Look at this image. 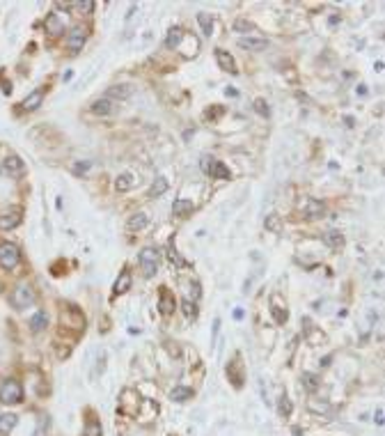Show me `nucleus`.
Instances as JSON below:
<instances>
[{
  "instance_id": "f8f14e48",
  "label": "nucleus",
  "mask_w": 385,
  "mask_h": 436,
  "mask_svg": "<svg viewBox=\"0 0 385 436\" xmlns=\"http://www.w3.org/2000/svg\"><path fill=\"white\" fill-rule=\"evenodd\" d=\"M140 409V397H138L133 390H124L122 392V402H120V411L129 415H136Z\"/></svg>"
},
{
  "instance_id": "473e14b6",
  "label": "nucleus",
  "mask_w": 385,
  "mask_h": 436,
  "mask_svg": "<svg viewBox=\"0 0 385 436\" xmlns=\"http://www.w3.org/2000/svg\"><path fill=\"white\" fill-rule=\"evenodd\" d=\"M193 397V390H190V388H174L172 390V399L174 402H186V399H190Z\"/></svg>"
},
{
  "instance_id": "72a5a7b5",
  "label": "nucleus",
  "mask_w": 385,
  "mask_h": 436,
  "mask_svg": "<svg viewBox=\"0 0 385 436\" xmlns=\"http://www.w3.org/2000/svg\"><path fill=\"white\" fill-rule=\"evenodd\" d=\"M181 310H184V315L188 317V319H195V317H197V308H195V303H190L188 299L181 301Z\"/></svg>"
},
{
  "instance_id": "7c9ffc66",
  "label": "nucleus",
  "mask_w": 385,
  "mask_h": 436,
  "mask_svg": "<svg viewBox=\"0 0 385 436\" xmlns=\"http://www.w3.org/2000/svg\"><path fill=\"white\" fill-rule=\"evenodd\" d=\"M266 230H271V232H275V235L282 230V221H280V216H277V213L266 216Z\"/></svg>"
},
{
  "instance_id": "5701e85b",
  "label": "nucleus",
  "mask_w": 385,
  "mask_h": 436,
  "mask_svg": "<svg viewBox=\"0 0 385 436\" xmlns=\"http://www.w3.org/2000/svg\"><path fill=\"white\" fill-rule=\"evenodd\" d=\"M131 94H133V87L131 85H113L108 90V97H113V99H126Z\"/></svg>"
},
{
  "instance_id": "37998d69",
  "label": "nucleus",
  "mask_w": 385,
  "mask_h": 436,
  "mask_svg": "<svg viewBox=\"0 0 385 436\" xmlns=\"http://www.w3.org/2000/svg\"><path fill=\"white\" fill-rule=\"evenodd\" d=\"M293 436H300V429H298V427H296V429H293Z\"/></svg>"
},
{
  "instance_id": "0eeeda50",
  "label": "nucleus",
  "mask_w": 385,
  "mask_h": 436,
  "mask_svg": "<svg viewBox=\"0 0 385 436\" xmlns=\"http://www.w3.org/2000/svg\"><path fill=\"white\" fill-rule=\"evenodd\" d=\"M202 170L206 174H211V179H229V168L223 163V161H216V158H209L204 156L202 158Z\"/></svg>"
},
{
  "instance_id": "e433bc0d",
  "label": "nucleus",
  "mask_w": 385,
  "mask_h": 436,
  "mask_svg": "<svg viewBox=\"0 0 385 436\" xmlns=\"http://www.w3.org/2000/svg\"><path fill=\"white\" fill-rule=\"evenodd\" d=\"M271 312H273V317H275V322L277 324H284L287 322V310H282V308H277V305H271Z\"/></svg>"
},
{
  "instance_id": "1a4fd4ad",
  "label": "nucleus",
  "mask_w": 385,
  "mask_h": 436,
  "mask_svg": "<svg viewBox=\"0 0 385 436\" xmlns=\"http://www.w3.org/2000/svg\"><path fill=\"white\" fill-rule=\"evenodd\" d=\"M3 170H5L10 177L19 179V177L26 174V163H23L17 154H10V156H5V161H3Z\"/></svg>"
},
{
  "instance_id": "58836bf2",
  "label": "nucleus",
  "mask_w": 385,
  "mask_h": 436,
  "mask_svg": "<svg viewBox=\"0 0 385 436\" xmlns=\"http://www.w3.org/2000/svg\"><path fill=\"white\" fill-rule=\"evenodd\" d=\"M255 110L261 115V117H268V115H271V108H268V104H266L264 99H257L255 101Z\"/></svg>"
},
{
  "instance_id": "393cba45",
  "label": "nucleus",
  "mask_w": 385,
  "mask_h": 436,
  "mask_svg": "<svg viewBox=\"0 0 385 436\" xmlns=\"http://www.w3.org/2000/svg\"><path fill=\"white\" fill-rule=\"evenodd\" d=\"M14 427H17V415H12V413L0 415V434H10Z\"/></svg>"
},
{
  "instance_id": "b1692460",
  "label": "nucleus",
  "mask_w": 385,
  "mask_h": 436,
  "mask_svg": "<svg viewBox=\"0 0 385 436\" xmlns=\"http://www.w3.org/2000/svg\"><path fill=\"white\" fill-rule=\"evenodd\" d=\"M49 324V317H46V312H35V317L30 319V328H33V333H39V331H44V326Z\"/></svg>"
},
{
  "instance_id": "a19ab883",
  "label": "nucleus",
  "mask_w": 385,
  "mask_h": 436,
  "mask_svg": "<svg viewBox=\"0 0 385 436\" xmlns=\"http://www.w3.org/2000/svg\"><path fill=\"white\" fill-rule=\"evenodd\" d=\"M234 30H252V23H248V21H236V23H234Z\"/></svg>"
},
{
  "instance_id": "ddd939ff",
  "label": "nucleus",
  "mask_w": 385,
  "mask_h": 436,
  "mask_svg": "<svg viewBox=\"0 0 385 436\" xmlns=\"http://www.w3.org/2000/svg\"><path fill=\"white\" fill-rule=\"evenodd\" d=\"M42 101H44V87H37V90H33V92L21 101V108L30 113V110H37L39 106H42Z\"/></svg>"
},
{
  "instance_id": "7ed1b4c3",
  "label": "nucleus",
  "mask_w": 385,
  "mask_h": 436,
  "mask_svg": "<svg viewBox=\"0 0 385 436\" xmlns=\"http://www.w3.org/2000/svg\"><path fill=\"white\" fill-rule=\"evenodd\" d=\"M0 402L3 404H19L23 402V386L17 379H7L0 386Z\"/></svg>"
},
{
  "instance_id": "9b49d317",
  "label": "nucleus",
  "mask_w": 385,
  "mask_h": 436,
  "mask_svg": "<svg viewBox=\"0 0 385 436\" xmlns=\"http://www.w3.org/2000/svg\"><path fill=\"white\" fill-rule=\"evenodd\" d=\"M44 28H46V33H49L51 37H60V35H65V19H62V14L51 12L49 17H46V21H44Z\"/></svg>"
},
{
  "instance_id": "f704fd0d",
  "label": "nucleus",
  "mask_w": 385,
  "mask_h": 436,
  "mask_svg": "<svg viewBox=\"0 0 385 436\" xmlns=\"http://www.w3.org/2000/svg\"><path fill=\"white\" fill-rule=\"evenodd\" d=\"M303 383L307 390H316L319 388V379H316V374H309V372H305L303 374Z\"/></svg>"
},
{
  "instance_id": "c85d7f7f",
  "label": "nucleus",
  "mask_w": 385,
  "mask_h": 436,
  "mask_svg": "<svg viewBox=\"0 0 385 436\" xmlns=\"http://www.w3.org/2000/svg\"><path fill=\"white\" fill-rule=\"evenodd\" d=\"M323 241L330 248H342L344 246V237L339 235V232H328V235H323Z\"/></svg>"
},
{
  "instance_id": "4c0bfd02",
  "label": "nucleus",
  "mask_w": 385,
  "mask_h": 436,
  "mask_svg": "<svg viewBox=\"0 0 385 436\" xmlns=\"http://www.w3.org/2000/svg\"><path fill=\"white\" fill-rule=\"evenodd\" d=\"M277 411H280V415H289V413H291V402L287 399V395H282V397H280Z\"/></svg>"
},
{
  "instance_id": "f03ea898",
  "label": "nucleus",
  "mask_w": 385,
  "mask_h": 436,
  "mask_svg": "<svg viewBox=\"0 0 385 436\" xmlns=\"http://www.w3.org/2000/svg\"><path fill=\"white\" fill-rule=\"evenodd\" d=\"M19 264H21V251H19V246L10 244V241H3L0 244V267L12 271Z\"/></svg>"
},
{
  "instance_id": "412c9836",
  "label": "nucleus",
  "mask_w": 385,
  "mask_h": 436,
  "mask_svg": "<svg viewBox=\"0 0 385 436\" xmlns=\"http://www.w3.org/2000/svg\"><path fill=\"white\" fill-rule=\"evenodd\" d=\"M131 283H133V278H131V271H122V276L117 278V283H115V294H124V292H129L131 289Z\"/></svg>"
},
{
  "instance_id": "a211bd4d",
  "label": "nucleus",
  "mask_w": 385,
  "mask_h": 436,
  "mask_svg": "<svg viewBox=\"0 0 385 436\" xmlns=\"http://www.w3.org/2000/svg\"><path fill=\"white\" fill-rule=\"evenodd\" d=\"M58 7H62V10H74V12H85V14H90V12H94V3L92 0H85V3H58Z\"/></svg>"
},
{
  "instance_id": "79ce46f5",
  "label": "nucleus",
  "mask_w": 385,
  "mask_h": 436,
  "mask_svg": "<svg viewBox=\"0 0 385 436\" xmlns=\"http://www.w3.org/2000/svg\"><path fill=\"white\" fill-rule=\"evenodd\" d=\"M376 422H378V425H383V409L376 411Z\"/></svg>"
},
{
  "instance_id": "c756f323",
  "label": "nucleus",
  "mask_w": 385,
  "mask_h": 436,
  "mask_svg": "<svg viewBox=\"0 0 385 436\" xmlns=\"http://www.w3.org/2000/svg\"><path fill=\"white\" fill-rule=\"evenodd\" d=\"M197 23H200V26H202V30H204V35H211V30H213L211 14H206V12H200V14H197Z\"/></svg>"
},
{
  "instance_id": "aec40b11",
  "label": "nucleus",
  "mask_w": 385,
  "mask_h": 436,
  "mask_svg": "<svg viewBox=\"0 0 385 436\" xmlns=\"http://www.w3.org/2000/svg\"><path fill=\"white\" fill-rule=\"evenodd\" d=\"M239 46H241V49H248V51H264V49H266V39L241 37V39H239Z\"/></svg>"
},
{
  "instance_id": "dca6fc26",
  "label": "nucleus",
  "mask_w": 385,
  "mask_h": 436,
  "mask_svg": "<svg viewBox=\"0 0 385 436\" xmlns=\"http://www.w3.org/2000/svg\"><path fill=\"white\" fill-rule=\"evenodd\" d=\"M195 209V204H193V200H186V197H179V200H174V204H172V213L174 216H188L190 211Z\"/></svg>"
},
{
  "instance_id": "6e6552de",
  "label": "nucleus",
  "mask_w": 385,
  "mask_h": 436,
  "mask_svg": "<svg viewBox=\"0 0 385 436\" xmlns=\"http://www.w3.org/2000/svg\"><path fill=\"white\" fill-rule=\"evenodd\" d=\"M85 39H87V30L81 26L71 28V33L67 35V49H69V53L76 55L78 51H83V46H85Z\"/></svg>"
},
{
  "instance_id": "9d476101",
  "label": "nucleus",
  "mask_w": 385,
  "mask_h": 436,
  "mask_svg": "<svg viewBox=\"0 0 385 436\" xmlns=\"http://www.w3.org/2000/svg\"><path fill=\"white\" fill-rule=\"evenodd\" d=\"M23 218V209L21 207H12L7 211L0 213V230H14Z\"/></svg>"
},
{
  "instance_id": "bb28decb",
  "label": "nucleus",
  "mask_w": 385,
  "mask_h": 436,
  "mask_svg": "<svg viewBox=\"0 0 385 436\" xmlns=\"http://www.w3.org/2000/svg\"><path fill=\"white\" fill-rule=\"evenodd\" d=\"M184 33L186 30H181V28H172L168 33V37H165V46H168V49H177V44H179V39L184 37Z\"/></svg>"
},
{
  "instance_id": "4468645a",
  "label": "nucleus",
  "mask_w": 385,
  "mask_h": 436,
  "mask_svg": "<svg viewBox=\"0 0 385 436\" xmlns=\"http://www.w3.org/2000/svg\"><path fill=\"white\" fill-rule=\"evenodd\" d=\"M303 209H305V216L307 218H319L325 213V204L319 200H314V197H307V200L303 202Z\"/></svg>"
},
{
  "instance_id": "6ab92c4d",
  "label": "nucleus",
  "mask_w": 385,
  "mask_h": 436,
  "mask_svg": "<svg viewBox=\"0 0 385 436\" xmlns=\"http://www.w3.org/2000/svg\"><path fill=\"white\" fill-rule=\"evenodd\" d=\"M92 113L94 115H110V113H115V104L110 99H97L92 104Z\"/></svg>"
},
{
  "instance_id": "2f4dec72",
  "label": "nucleus",
  "mask_w": 385,
  "mask_h": 436,
  "mask_svg": "<svg viewBox=\"0 0 385 436\" xmlns=\"http://www.w3.org/2000/svg\"><path fill=\"white\" fill-rule=\"evenodd\" d=\"M168 257H170V262H172L174 267H186V260H181V255L177 253V248H174L172 241L168 244Z\"/></svg>"
},
{
  "instance_id": "2eb2a0df",
  "label": "nucleus",
  "mask_w": 385,
  "mask_h": 436,
  "mask_svg": "<svg viewBox=\"0 0 385 436\" xmlns=\"http://www.w3.org/2000/svg\"><path fill=\"white\" fill-rule=\"evenodd\" d=\"M216 60H218V65H220V69L229 71V74H236V65H234V58L227 53V51L218 49V51H216Z\"/></svg>"
},
{
  "instance_id": "39448f33",
  "label": "nucleus",
  "mask_w": 385,
  "mask_h": 436,
  "mask_svg": "<svg viewBox=\"0 0 385 436\" xmlns=\"http://www.w3.org/2000/svg\"><path fill=\"white\" fill-rule=\"evenodd\" d=\"M138 262H140V267H142V271H145L147 278H152L154 273L158 271V251L156 248H152V246H147V248H142Z\"/></svg>"
},
{
  "instance_id": "ea45409f",
  "label": "nucleus",
  "mask_w": 385,
  "mask_h": 436,
  "mask_svg": "<svg viewBox=\"0 0 385 436\" xmlns=\"http://www.w3.org/2000/svg\"><path fill=\"white\" fill-rule=\"evenodd\" d=\"M90 165H92L90 161H83V163H74L71 170H74V174H85L87 170H90Z\"/></svg>"
},
{
  "instance_id": "c9c22d12",
  "label": "nucleus",
  "mask_w": 385,
  "mask_h": 436,
  "mask_svg": "<svg viewBox=\"0 0 385 436\" xmlns=\"http://www.w3.org/2000/svg\"><path fill=\"white\" fill-rule=\"evenodd\" d=\"M85 436H101V425L97 420H90L85 425Z\"/></svg>"
},
{
  "instance_id": "f3484780",
  "label": "nucleus",
  "mask_w": 385,
  "mask_h": 436,
  "mask_svg": "<svg viewBox=\"0 0 385 436\" xmlns=\"http://www.w3.org/2000/svg\"><path fill=\"white\" fill-rule=\"evenodd\" d=\"M158 310H161V315H172V312H174V296L170 294L168 289H163V292H161Z\"/></svg>"
},
{
  "instance_id": "f257e3e1",
  "label": "nucleus",
  "mask_w": 385,
  "mask_h": 436,
  "mask_svg": "<svg viewBox=\"0 0 385 436\" xmlns=\"http://www.w3.org/2000/svg\"><path fill=\"white\" fill-rule=\"evenodd\" d=\"M35 299H37V294H35L33 285H28V283L17 285V287L12 289V294H10V303L14 305L17 310H26V308H30V305L35 303Z\"/></svg>"
},
{
  "instance_id": "a878e982",
  "label": "nucleus",
  "mask_w": 385,
  "mask_h": 436,
  "mask_svg": "<svg viewBox=\"0 0 385 436\" xmlns=\"http://www.w3.org/2000/svg\"><path fill=\"white\" fill-rule=\"evenodd\" d=\"M115 186H117V191H129V188H133V186H136V179H133V174L124 172V174H120V177H117Z\"/></svg>"
},
{
  "instance_id": "4be33fe9",
  "label": "nucleus",
  "mask_w": 385,
  "mask_h": 436,
  "mask_svg": "<svg viewBox=\"0 0 385 436\" xmlns=\"http://www.w3.org/2000/svg\"><path fill=\"white\" fill-rule=\"evenodd\" d=\"M147 225H149V213H145V211H138L136 216L129 218L131 230H142V228H147Z\"/></svg>"
},
{
  "instance_id": "20e7f679",
  "label": "nucleus",
  "mask_w": 385,
  "mask_h": 436,
  "mask_svg": "<svg viewBox=\"0 0 385 436\" xmlns=\"http://www.w3.org/2000/svg\"><path fill=\"white\" fill-rule=\"evenodd\" d=\"M60 324L65 328H71V331H85V317H83L81 310H76V308H65V310L60 312Z\"/></svg>"
},
{
  "instance_id": "cd10ccee",
  "label": "nucleus",
  "mask_w": 385,
  "mask_h": 436,
  "mask_svg": "<svg viewBox=\"0 0 385 436\" xmlns=\"http://www.w3.org/2000/svg\"><path fill=\"white\" fill-rule=\"evenodd\" d=\"M165 191H168V179L158 177V179L152 184V188H149V197H158V195H163Z\"/></svg>"
},
{
  "instance_id": "423d86ee",
  "label": "nucleus",
  "mask_w": 385,
  "mask_h": 436,
  "mask_svg": "<svg viewBox=\"0 0 385 436\" xmlns=\"http://www.w3.org/2000/svg\"><path fill=\"white\" fill-rule=\"evenodd\" d=\"M174 51H179L181 58L190 60V58H195V55L200 53V39H197L193 33H184V37L179 39V44H177Z\"/></svg>"
}]
</instances>
